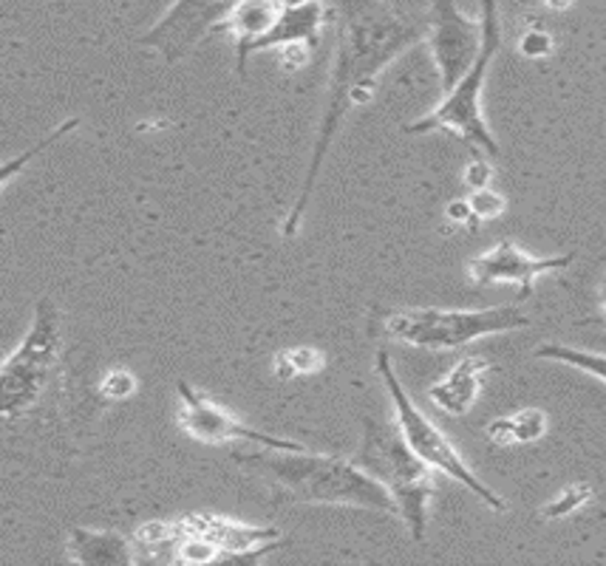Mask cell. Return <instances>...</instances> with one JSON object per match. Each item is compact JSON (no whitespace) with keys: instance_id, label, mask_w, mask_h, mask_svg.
<instances>
[{"instance_id":"cell-11","label":"cell","mask_w":606,"mask_h":566,"mask_svg":"<svg viewBox=\"0 0 606 566\" xmlns=\"http://www.w3.org/2000/svg\"><path fill=\"white\" fill-rule=\"evenodd\" d=\"M575 261V255H550V258H538V255L524 253L513 241H499L494 249L476 255L468 261V278L476 286H501L510 283L519 290V297L533 295V283L547 272H561Z\"/></svg>"},{"instance_id":"cell-4","label":"cell","mask_w":606,"mask_h":566,"mask_svg":"<svg viewBox=\"0 0 606 566\" xmlns=\"http://www.w3.org/2000/svg\"><path fill=\"white\" fill-rule=\"evenodd\" d=\"M482 49L476 63L471 65L465 77L453 85L451 91L423 120L411 122L402 131L405 134H431V131H451L459 139L471 145L473 150L496 159L499 156V142L490 134V127L482 113V88H485L487 69L494 63L496 51L501 42L499 12H496V0H482Z\"/></svg>"},{"instance_id":"cell-17","label":"cell","mask_w":606,"mask_h":566,"mask_svg":"<svg viewBox=\"0 0 606 566\" xmlns=\"http://www.w3.org/2000/svg\"><path fill=\"white\" fill-rule=\"evenodd\" d=\"M533 354H536L538 360H550V362H561V366L579 368V371H584V374L606 382V354L561 346V343H547V346H538Z\"/></svg>"},{"instance_id":"cell-26","label":"cell","mask_w":606,"mask_h":566,"mask_svg":"<svg viewBox=\"0 0 606 566\" xmlns=\"http://www.w3.org/2000/svg\"><path fill=\"white\" fill-rule=\"evenodd\" d=\"M487 439L494 442L496 447H508L516 445V431H513V417H499L485 428Z\"/></svg>"},{"instance_id":"cell-22","label":"cell","mask_w":606,"mask_h":566,"mask_svg":"<svg viewBox=\"0 0 606 566\" xmlns=\"http://www.w3.org/2000/svg\"><path fill=\"white\" fill-rule=\"evenodd\" d=\"M468 205H471L473 210V219L476 221H494L499 219L501 212H505V198L499 196V193H494L490 187H482V190H473L471 196H468Z\"/></svg>"},{"instance_id":"cell-27","label":"cell","mask_w":606,"mask_h":566,"mask_svg":"<svg viewBox=\"0 0 606 566\" xmlns=\"http://www.w3.org/2000/svg\"><path fill=\"white\" fill-rule=\"evenodd\" d=\"M310 49L306 42H295V46H283L281 49V60L287 69H303V65L310 63Z\"/></svg>"},{"instance_id":"cell-23","label":"cell","mask_w":606,"mask_h":566,"mask_svg":"<svg viewBox=\"0 0 606 566\" xmlns=\"http://www.w3.org/2000/svg\"><path fill=\"white\" fill-rule=\"evenodd\" d=\"M74 127H77V120L63 122V125L57 127V131H54V134H51V136H46V139L40 142V145H35V148L26 150V153H23V156H17V159H12V162H9V164H3V170H0V179H3V187H7L9 179H14V173H17V170H21L23 164H26L28 159H32V156L40 153V150H46V148H49V145H54V142L60 139V136L69 134V131H74Z\"/></svg>"},{"instance_id":"cell-8","label":"cell","mask_w":606,"mask_h":566,"mask_svg":"<svg viewBox=\"0 0 606 566\" xmlns=\"http://www.w3.org/2000/svg\"><path fill=\"white\" fill-rule=\"evenodd\" d=\"M179 410L177 422L184 433L205 445H227V442H250L255 447H272V451H306L295 439L272 436L267 431H255L247 422H241L235 414L196 391L187 382H177Z\"/></svg>"},{"instance_id":"cell-29","label":"cell","mask_w":606,"mask_h":566,"mask_svg":"<svg viewBox=\"0 0 606 566\" xmlns=\"http://www.w3.org/2000/svg\"><path fill=\"white\" fill-rule=\"evenodd\" d=\"M547 7H553V9H567L570 7V0H544Z\"/></svg>"},{"instance_id":"cell-5","label":"cell","mask_w":606,"mask_h":566,"mask_svg":"<svg viewBox=\"0 0 606 566\" xmlns=\"http://www.w3.org/2000/svg\"><path fill=\"white\" fill-rule=\"evenodd\" d=\"M530 318L519 306H490V309H395L386 311L383 332L402 346L451 352L490 334L528 329Z\"/></svg>"},{"instance_id":"cell-30","label":"cell","mask_w":606,"mask_h":566,"mask_svg":"<svg viewBox=\"0 0 606 566\" xmlns=\"http://www.w3.org/2000/svg\"><path fill=\"white\" fill-rule=\"evenodd\" d=\"M598 295H601V309H604V315H606V275H604V281H601Z\"/></svg>"},{"instance_id":"cell-10","label":"cell","mask_w":606,"mask_h":566,"mask_svg":"<svg viewBox=\"0 0 606 566\" xmlns=\"http://www.w3.org/2000/svg\"><path fill=\"white\" fill-rule=\"evenodd\" d=\"M235 7L239 0H177L162 21L142 37V46L156 49L168 63H177L210 35L216 23L230 17Z\"/></svg>"},{"instance_id":"cell-16","label":"cell","mask_w":606,"mask_h":566,"mask_svg":"<svg viewBox=\"0 0 606 566\" xmlns=\"http://www.w3.org/2000/svg\"><path fill=\"white\" fill-rule=\"evenodd\" d=\"M320 26H324V7H320V0H310V3H301V7H283L276 26L255 42L253 51L283 49V46H295V42L315 46Z\"/></svg>"},{"instance_id":"cell-1","label":"cell","mask_w":606,"mask_h":566,"mask_svg":"<svg viewBox=\"0 0 606 566\" xmlns=\"http://www.w3.org/2000/svg\"><path fill=\"white\" fill-rule=\"evenodd\" d=\"M335 9H338V60L331 71L329 102L320 116L301 193L283 221L281 233L287 238L298 235L301 230L303 212L315 193L317 173L324 168V159L340 125H343L346 113L352 111V106L368 102L383 69L423 37V28L402 21L400 14L391 12L383 0H335Z\"/></svg>"},{"instance_id":"cell-21","label":"cell","mask_w":606,"mask_h":566,"mask_svg":"<svg viewBox=\"0 0 606 566\" xmlns=\"http://www.w3.org/2000/svg\"><path fill=\"white\" fill-rule=\"evenodd\" d=\"M136 391V377L128 371V368H111L102 382H99V394L111 399V403H120Z\"/></svg>"},{"instance_id":"cell-9","label":"cell","mask_w":606,"mask_h":566,"mask_svg":"<svg viewBox=\"0 0 606 566\" xmlns=\"http://www.w3.org/2000/svg\"><path fill=\"white\" fill-rule=\"evenodd\" d=\"M431 54L448 94L476 63L482 49V23L468 21L453 0H431Z\"/></svg>"},{"instance_id":"cell-7","label":"cell","mask_w":606,"mask_h":566,"mask_svg":"<svg viewBox=\"0 0 606 566\" xmlns=\"http://www.w3.org/2000/svg\"><path fill=\"white\" fill-rule=\"evenodd\" d=\"M377 374H380L383 382H386V391H388V396H391V405H395L397 428H400L402 439L409 442L411 451H414L416 456L425 462V465L434 467L437 473L451 476V479L459 481L462 488L471 490V493L476 495L482 504H487V507L496 509V513H505L508 504L501 502V495L496 493V490L487 488L485 481L473 473L471 467L465 465V459L459 456V451L453 447L451 439L445 436L437 424L431 422L423 410L416 408L414 399L405 394L402 382L397 380L395 366H391V357H388L386 348L377 352Z\"/></svg>"},{"instance_id":"cell-2","label":"cell","mask_w":606,"mask_h":566,"mask_svg":"<svg viewBox=\"0 0 606 566\" xmlns=\"http://www.w3.org/2000/svg\"><path fill=\"white\" fill-rule=\"evenodd\" d=\"M235 465L267 481L276 493L301 504H335L397 516V502L380 481L366 473L357 462L312 451H272L255 447L235 453Z\"/></svg>"},{"instance_id":"cell-3","label":"cell","mask_w":606,"mask_h":566,"mask_svg":"<svg viewBox=\"0 0 606 566\" xmlns=\"http://www.w3.org/2000/svg\"><path fill=\"white\" fill-rule=\"evenodd\" d=\"M363 445L357 453V465L380 481L397 502V516L405 521L409 536L416 544L425 541L428 530V507L437 493L434 467L425 465L402 439L400 428H388L377 419L363 422Z\"/></svg>"},{"instance_id":"cell-20","label":"cell","mask_w":606,"mask_h":566,"mask_svg":"<svg viewBox=\"0 0 606 566\" xmlns=\"http://www.w3.org/2000/svg\"><path fill=\"white\" fill-rule=\"evenodd\" d=\"M513 431L519 445H530L547 433V414L538 408H524L513 414Z\"/></svg>"},{"instance_id":"cell-6","label":"cell","mask_w":606,"mask_h":566,"mask_svg":"<svg viewBox=\"0 0 606 566\" xmlns=\"http://www.w3.org/2000/svg\"><path fill=\"white\" fill-rule=\"evenodd\" d=\"M60 311L49 297L37 300L35 320L21 346L9 354L0 366V417L14 422L40 403L54 377L57 357H60Z\"/></svg>"},{"instance_id":"cell-15","label":"cell","mask_w":606,"mask_h":566,"mask_svg":"<svg viewBox=\"0 0 606 566\" xmlns=\"http://www.w3.org/2000/svg\"><path fill=\"white\" fill-rule=\"evenodd\" d=\"M69 561L83 566H128L134 564V544L111 530L74 527L69 536Z\"/></svg>"},{"instance_id":"cell-13","label":"cell","mask_w":606,"mask_h":566,"mask_svg":"<svg viewBox=\"0 0 606 566\" xmlns=\"http://www.w3.org/2000/svg\"><path fill=\"white\" fill-rule=\"evenodd\" d=\"M487 374H490V362L482 357H462L443 380L431 385L428 399L448 417H465L480 399Z\"/></svg>"},{"instance_id":"cell-14","label":"cell","mask_w":606,"mask_h":566,"mask_svg":"<svg viewBox=\"0 0 606 566\" xmlns=\"http://www.w3.org/2000/svg\"><path fill=\"white\" fill-rule=\"evenodd\" d=\"M281 12L283 0H239V7L227 17L225 28H230L235 37V69L241 77L247 74V57L253 54V46L276 26Z\"/></svg>"},{"instance_id":"cell-28","label":"cell","mask_w":606,"mask_h":566,"mask_svg":"<svg viewBox=\"0 0 606 566\" xmlns=\"http://www.w3.org/2000/svg\"><path fill=\"white\" fill-rule=\"evenodd\" d=\"M445 216H448L451 221H457V224H476L471 205H468V198L465 201H451L448 210H445Z\"/></svg>"},{"instance_id":"cell-19","label":"cell","mask_w":606,"mask_h":566,"mask_svg":"<svg viewBox=\"0 0 606 566\" xmlns=\"http://www.w3.org/2000/svg\"><path fill=\"white\" fill-rule=\"evenodd\" d=\"M590 499H593V488H590V484H570V488L561 490V493H558L556 499H553V502L542 509V516L556 518L558 521V518L572 516V513L584 507Z\"/></svg>"},{"instance_id":"cell-24","label":"cell","mask_w":606,"mask_h":566,"mask_svg":"<svg viewBox=\"0 0 606 566\" xmlns=\"http://www.w3.org/2000/svg\"><path fill=\"white\" fill-rule=\"evenodd\" d=\"M465 184L471 190H482V187H490V179H494V168L487 162V156L480 153L473 156L471 162L465 164V173H462Z\"/></svg>"},{"instance_id":"cell-18","label":"cell","mask_w":606,"mask_h":566,"mask_svg":"<svg viewBox=\"0 0 606 566\" xmlns=\"http://www.w3.org/2000/svg\"><path fill=\"white\" fill-rule=\"evenodd\" d=\"M324 368V354L312 346L287 348L276 357V371L281 380H292L298 374H315Z\"/></svg>"},{"instance_id":"cell-12","label":"cell","mask_w":606,"mask_h":566,"mask_svg":"<svg viewBox=\"0 0 606 566\" xmlns=\"http://www.w3.org/2000/svg\"><path fill=\"white\" fill-rule=\"evenodd\" d=\"M179 530L191 532V536H202L207 541L219 546L225 561H253L267 555L269 550H276L281 541V532L276 527H250V524L233 521V518L207 516V513H196L179 521Z\"/></svg>"},{"instance_id":"cell-25","label":"cell","mask_w":606,"mask_h":566,"mask_svg":"<svg viewBox=\"0 0 606 566\" xmlns=\"http://www.w3.org/2000/svg\"><path fill=\"white\" fill-rule=\"evenodd\" d=\"M519 49L524 57H547L553 51V37L544 28H530L519 42Z\"/></svg>"}]
</instances>
